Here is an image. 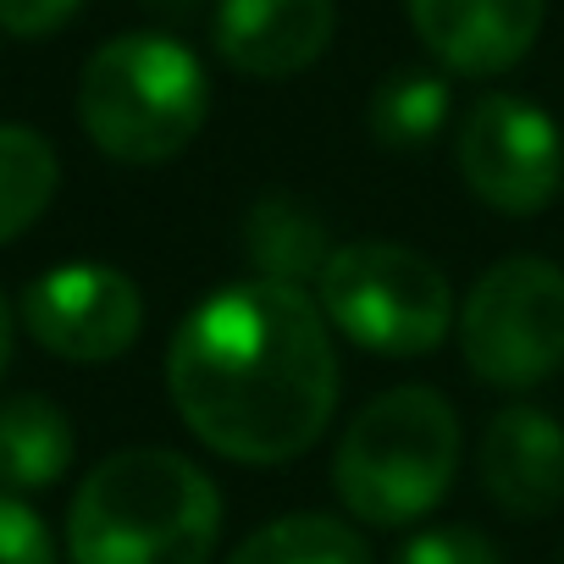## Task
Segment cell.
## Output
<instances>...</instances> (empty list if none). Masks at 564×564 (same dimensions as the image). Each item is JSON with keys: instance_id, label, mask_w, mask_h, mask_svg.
Segmentation results:
<instances>
[{"instance_id": "cell-1", "label": "cell", "mask_w": 564, "mask_h": 564, "mask_svg": "<svg viewBox=\"0 0 564 564\" xmlns=\"http://www.w3.org/2000/svg\"><path fill=\"white\" fill-rule=\"evenodd\" d=\"M166 393L183 426L221 459L289 465L338 410L333 327L305 289L232 282L177 322Z\"/></svg>"}, {"instance_id": "cell-2", "label": "cell", "mask_w": 564, "mask_h": 564, "mask_svg": "<svg viewBox=\"0 0 564 564\" xmlns=\"http://www.w3.org/2000/svg\"><path fill=\"white\" fill-rule=\"evenodd\" d=\"M221 536L216 481L177 448H117L73 492V564H210Z\"/></svg>"}, {"instance_id": "cell-3", "label": "cell", "mask_w": 564, "mask_h": 564, "mask_svg": "<svg viewBox=\"0 0 564 564\" xmlns=\"http://www.w3.org/2000/svg\"><path fill=\"white\" fill-rule=\"evenodd\" d=\"M210 117V78L172 34H117L78 78V122L89 144L122 166L183 155Z\"/></svg>"}, {"instance_id": "cell-4", "label": "cell", "mask_w": 564, "mask_h": 564, "mask_svg": "<svg viewBox=\"0 0 564 564\" xmlns=\"http://www.w3.org/2000/svg\"><path fill=\"white\" fill-rule=\"evenodd\" d=\"M459 470V415L432 388L377 393L333 454V487L360 525L426 520Z\"/></svg>"}, {"instance_id": "cell-5", "label": "cell", "mask_w": 564, "mask_h": 564, "mask_svg": "<svg viewBox=\"0 0 564 564\" xmlns=\"http://www.w3.org/2000/svg\"><path fill=\"white\" fill-rule=\"evenodd\" d=\"M316 305L338 338L377 360H421L454 327L448 276L404 243H344L316 276Z\"/></svg>"}, {"instance_id": "cell-6", "label": "cell", "mask_w": 564, "mask_h": 564, "mask_svg": "<svg viewBox=\"0 0 564 564\" xmlns=\"http://www.w3.org/2000/svg\"><path fill=\"white\" fill-rule=\"evenodd\" d=\"M459 355L498 393L547 382L564 366V271L542 254L487 265L459 305Z\"/></svg>"}, {"instance_id": "cell-7", "label": "cell", "mask_w": 564, "mask_h": 564, "mask_svg": "<svg viewBox=\"0 0 564 564\" xmlns=\"http://www.w3.org/2000/svg\"><path fill=\"white\" fill-rule=\"evenodd\" d=\"M459 177L498 216H536L564 188V139L520 95H481L459 122Z\"/></svg>"}, {"instance_id": "cell-8", "label": "cell", "mask_w": 564, "mask_h": 564, "mask_svg": "<svg viewBox=\"0 0 564 564\" xmlns=\"http://www.w3.org/2000/svg\"><path fill=\"white\" fill-rule=\"evenodd\" d=\"M18 322L45 355L73 366H106L139 344L144 300L128 271L100 260H73L29 282L18 300Z\"/></svg>"}, {"instance_id": "cell-9", "label": "cell", "mask_w": 564, "mask_h": 564, "mask_svg": "<svg viewBox=\"0 0 564 564\" xmlns=\"http://www.w3.org/2000/svg\"><path fill=\"white\" fill-rule=\"evenodd\" d=\"M338 34L333 0H216V56L260 84L294 78L327 56Z\"/></svg>"}, {"instance_id": "cell-10", "label": "cell", "mask_w": 564, "mask_h": 564, "mask_svg": "<svg viewBox=\"0 0 564 564\" xmlns=\"http://www.w3.org/2000/svg\"><path fill=\"white\" fill-rule=\"evenodd\" d=\"M421 45L459 78H498L542 34V0H404Z\"/></svg>"}, {"instance_id": "cell-11", "label": "cell", "mask_w": 564, "mask_h": 564, "mask_svg": "<svg viewBox=\"0 0 564 564\" xmlns=\"http://www.w3.org/2000/svg\"><path fill=\"white\" fill-rule=\"evenodd\" d=\"M476 476L503 514L542 520L564 503V426L536 404H509L487 421Z\"/></svg>"}, {"instance_id": "cell-12", "label": "cell", "mask_w": 564, "mask_h": 564, "mask_svg": "<svg viewBox=\"0 0 564 564\" xmlns=\"http://www.w3.org/2000/svg\"><path fill=\"white\" fill-rule=\"evenodd\" d=\"M243 260L254 265L260 282L305 289V282H316L333 260V232L294 194H265L243 216Z\"/></svg>"}, {"instance_id": "cell-13", "label": "cell", "mask_w": 564, "mask_h": 564, "mask_svg": "<svg viewBox=\"0 0 564 564\" xmlns=\"http://www.w3.org/2000/svg\"><path fill=\"white\" fill-rule=\"evenodd\" d=\"M73 470V421L45 393H12L0 404V492H45Z\"/></svg>"}, {"instance_id": "cell-14", "label": "cell", "mask_w": 564, "mask_h": 564, "mask_svg": "<svg viewBox=\"0 0 564 564\" xmlns=\"http://www.w3.org/2000/svg\"><path fill=\"white\" fill-rule=\"evenodd\" d=\"M227 564H377V553L338 514H282L249 531Z\"/></svg>"}, {"instance_id": "cell-15", "label": "cell", "mask_w": 564, "mask_h": 564, "mask_svg": "<svg viewBox=\"0 0 564 564\" xmlns=\"http://www.w3.org/2000/svg\"><path fill=\"white\" fill-rule=\"evenodd\" d=\"M62 161L45 133L23 122H0V243L23 238L56 199Z\"/></svg>"}, {"instance_id": "cell-16", "label": "cell", "mask_w": 564, "mask_h": 564, "mask_svg": "<svg viewBox=\"0 0 564 564\" xmlns=\"http://www.w3.org/2000/svg\"><path fill=\"white\" fill-rule=\"evenodd\" d=\"M448 122V84L437 73H393L371 95V139L382 150H421Z\"/></svg>"}, {"instance_id": "cell-17", "label": "cell", "mask_w": 564, "mask_h": 564, "mask_svg": "<svg viewBox=\"0 0 564 564\" xmlns=\"http://www.w3.org/2000/svg\"><path fill=\"white\" fill-rule=\"evenodd\" d=\"M388 564H503V553L470 525H426L410 542H399Z\"/></svg>"}, {"instance_id": "cell-18", "label": "cell", "mask_w": 564, "mask_h": 564, "mask_svg": "<svg viewBox=\"0 0 564 564\" xmlns=\"http://www.w3.org/2000/svg\"><path fill=\"white\" fill-rule=\"evenodd\" d=\"M0 564H56L51 525L12 492H0Z\"/></svg>"}, {"instance_id": "cell-19", "label": "cell", "mask_w": 564, "mask_h": 564, "mask_svg": "<svg viewBox=\"0 0 564 564\" xmlns=\"http://www.w3.org/2000/svg\"><path fill=\"white\" fill-rule=\"evenodd\" d=\"M84 0H0V29L18 40H45L78 18Z\"/></svg>"}, {"instance_id": "cell-20", "label": "cell", "mask_w": 564, "mask_h": 564, "mask_svg": "<svg viewBox=\"0 0 564 564\" xmlns=\"http://www.w3.org/2000/svg\"><path fill=\"white\" fill-rule=\"evenodd\" d=\"M12 338H18V316H12L7 294H0V377H7V366H12Z\"/></svg>"}]
</instances>
